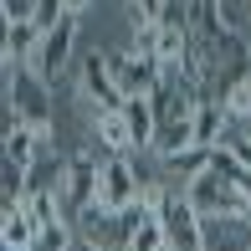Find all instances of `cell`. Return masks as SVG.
I'll list each match as a JSON object with an SVG mask.
<instances>
[{
	"mask_svg": "<svg viewBox=\"0 0 251 251\" xmlns=\"http://www.w3.org/2000/svg\"><path fill=\"white\" fill-rule=\"evenodd\" d=\"M185 200L195 205L200 221H221V215H251V200L241 195V185L236 179H221V175H195L185 185Z\"/></svg>",
	"mask_w": 251,
	"mask_h": 251,
	"instance_id": "cell-1",
	"label": "cell"
},
{
	"mask_svg": "<svg viewBox=\"0 0 251 251\" xmlns=\"http://www.w3.org/2000/svg\"><path fill=\"white\" fill-rule=\"evenodd\" d=\"M159 221H164V241L169 251H205V221L195 215V205L185 200V190H164L154 200Z\"/></svg>",
	"mask_w": 251,
	"mask_h": 251,
	"instance_id": "cell-2",
	"label": "cell"
},
{
	"mask_svg": "<svg viewBox=\"0 0 251 251\" xmlns=\"http://www.w3.org/2000/svg\"><path fill=\"white\" fill-rule=\"evenodd\" d=\"M0 246L5 251H36L41 246V226L26 205H5V221H0Z\"/></svg>",
	"mask_w": 251,
	"mask_h": 251,
	"instance_id": "cell-3",
	"label": "cell"
},
{
	"mask_svg": "<svg viewBox=\"0 0 251 251\" xmlns=\"http://www.w3.org/2000/svg\"><path fill=\"white\" fill-rule=\"evenodd\" d=\"M205 251H251V215L205 221Z\"/></svg>",
	"mask_w": 251,
	"mask_h": 251,
	"instance_id": "cell-4",
	"label": "cell"
},
{
	"mask_svg": "<svg viewBox=\"0 0 251 251\" xmlns=\"http://www.w3.org/2000/svg\"><path fill=\"white\" fill-rule=\"evenodd\" d=\"M246 139H251V133H246Z\"/></svg>",
	"mask_w": 251,
	"mask_h": 251,
	"instance_id": "cell-5",
	"label": "cell"
}]
</instances>
